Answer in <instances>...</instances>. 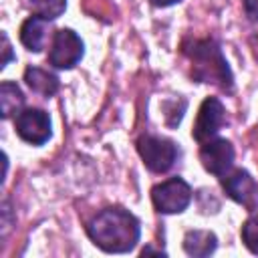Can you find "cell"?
I'll list each match as a JSON object with an SVG mask.
<instances>
[{
	"label": "cell",
	"instance_id": "obj_1",
	"mask_svg": "<svg viewBox=\"0 0 258 258\" xmlns=\"http://www.w3.org/2000/svg\"><path fill=\"white\" fill-rule=\"evenodd\" d=\"M87 234L95 246L109 254L131 252L141 236L139 220L123 208H107L99 212L87 226Z\"/></svg>",
	"mask_w": 258,
	"mask_h": 258
},
{
	"label": "cell",
	"instance_id": "obj_2",
	"mask_svg": "<svg viewBox=\"0 0 258 258\" xmlns=\"http://www.w3.org/2000/svg\"><path fill=\"white\" fill-rule=\"evenodd\" d=\"M183 54L191 62L194 81L212 83L224 91H232L234 77H232L226 56L222 54V48L216 40H212V38L191 40L189 44H183Z\"/></svg>",
	"mask_w": 258,
	"mask_h": 258
},
{
	"label": "cell",
	"instance_id": "obj_3",
	"mask_svg": "<svg viewBox=\"0 0 258 258\" xmlns=\"http://www.w3.org/2000/svg\"><path fill=\"white\" fill-rule=\"evenodd\" d=\"M137 151L153 173L171 169L177 159V145L159 135H141L137 139Z\"/></svg>",
	"mask_w": 258,
	"mask_h": 258
},
{
	"label": "cell",
	"instance_id": "obj_4",
	"mask_svg": "<svg viewBox=\"0 0 258 258\" xmlns=\"http://www.w3.org/2000/svg\"><path fill=\"white\" fill-rule=\"evenodd\" d=\"M151 202L159 214H179L191 202V187L181 177H169L151 189Z\"/></svg>",
	"mask_w": 258,
	"mask_h": 258
},
{
	"label": "cell",
	"instance_id": "obj_5",
	"mask_svg": "<svg viewBox=\"0 0 258 258\" xmlns=\"http://www.w3.org/2000/svg\"><path fill=\"white\" fill-rule=\"evenodd\" d=\"M83 58V40L71 28H60L52 36L48 62L54 69H73Z\"/></svg>",
	"mask_w": 258,
	"mask_h": 258
},
{
	"label": "cell",
	"instance_id": "obj_6",
	"mask_svg": "<svg viewBox=\"0 0 258 258\" xmlns=\"http://www.w3.org/2000/svg\"><path fill=\"white\" fill-rule=\"evenodd\" d=\"M14 127H16V133L20 135V139H24L30 145H42L52 135L50 117L42 109H24V111H20L16 115Z\"/></svg>",
	"mask_w": 258,
	"mask_h": 258
},
{
	"label": "cell",
	"instance_id": "obj_7",
	"mask_svg": "<svg viewBox=\"0 0 258 258\" xmlns=\"http://www.w3.org/2000/svg\"><path fill=\"white\" fill-rule=\"evenodd\" d=\"M226 123V111H224V105L220 99L216 97H208L200 111H198V117H196V125H194V131H191V137L200 143L204 141H210L216 137V133L224 127Z\"/></svg>",
	"mask_w": 258,
	"mask_h": 258
},
{
	"label": "cell",
	"instance_id": "obj_8",
	"mask_svg": "<svg viewBox=\"0 0 258 258\" xmlns=\"http://www.w3.org/2000/svg\"><path fill=\"white\" fill-rule=\"evenodd\" d=\"M222 187L226 194L240 206L256 210L258 206V183L246 169H234L232 173L222 175Z\"/></svg>",
	"mask_w": 258,
	"mask_h": 258
},
{
	"label": "cell",
	"instance_id": "obj_9",
	"mask_svg": "<svg viewBox=\"0 0 258 258\" xmlns=\"http://www.w3.org/2000/svg\"><path fill=\"white\" fill-rule=\"evenodd\" d=\"M200 161L206 171L224 175L234 165V147L228 139H210L200 147Z\"/></svg>",
	"mask_w": 258,
	"mask_h": 258
},
{
	"label": "cell",
	"instance_id": "obj_10",
	"mask_svg": "<svg viewBox=\"0 0 258 258\" xmlns=\"http://www.w3.org/2000/svg\"><path fill=\"white\" fill-rule=\"evenodd\" d=\"M46 22L44 18L32 14L30 18H26L20 26V42L32 50V52H40L44 48V42H46Z\"/></svg>",
	"mask_w": 258,
	"mask_h": 258
},
{
	"label": "cell",
	"instance_id": "obj_11",
	"mask_svg": "<svg viewBox=\"0 0 258 258\" xmlns=\"http://www.w3.org/2000/svg\"><path fill=\"white\" fill-rule=\"evenodd\" d=\"M24 81L26 85L30 87V91L42 95V97H52L56 91H58V77L44 71V69H38V67H28L24 71Z\"/></svg>",
	"mask_w": 258,
	"mask_h": 258
},
{
	"label": "cell",
	"instance_id": "obj_12",
	"mask_svg": "<svg viewBox=\"0 0 258 258\" xmlns=\"http://www.w3.org/2000/svg\"><path fill=\"white\" fill-rule=\"evenodd\" d=\"M216 246H218V238L208 230H189L183 238V250L189 256H198V258L210 256L216 250Z\"/></svg>",
	"mask_w": 258,
	"mask_h": 258
},
{
	"label": "cell",
	"instance_id": "obj_13",
	"mask_svg": "<svg viewBox=\"0 0 258 258\" xmlns=\"http://www.w3.org/2000/svg\"><path fill=\"white\" fill-rule=\"evenodd\" d=\"M22 105H24V95L18 89V85L12 83V81H4L0 85V111H2V117L8 119L14 113L18 115Z\"/></svg>",
	"mask_w": 258,
	"mask_h": 258
},
{
	"label": "cell",
	"instance_id": "obj_14",
	"mask_svg": "<svg viewBox=\"0 0 258 258\" xmlns=\"http://www.w3.org/2000/svg\"><path fill=\"white\" fill-rule=\"evenodd\" d=\"M30 6L36 16H40L44 20H54L64 12L67 0H32Z\"/></svg>",
	"mask_w": 258,
	"mask_h": 258
},
{
	"label": "cell",
	"instance_id": "obj_15",
	"mask_svg": "<svg viewBox=\"0 0 258 258\" xmlns=\"http://www.w3.org/2000/svg\"><path fill=\"white\" fill-rule=\"evenodd\" d=\"M242 240L252 254H258V214L250 216L242 226Z\"/></svg>",
	"mask_w": 258,
	"mask_h": 258
},
{
	"label": "cell",
	"instance_id": "obj_16",
	"mask_svg": "<svg viewBox=\"0 0 258 258\" xmlns=\"http://www.w3.org/2000/svg\"><path fill=\"white\" fill-rule=\"evenodd\" d=\"M244 10L248 20L258 28V0H244Z\"/></svg>",
	"mask_w": 258,
	"mask_h": 258
},
{
	"label": "cell",
	"instance_id": "obj_17",
	"mask_svg": "<svg viewBox=\"0 0 258 258\" xmlns=\"http://www.w3.org/2000/svg\"><path fill=\"white\" fill-rule=\"evenodd\" d=\"M2 52H4V58H2V62H0V67L4 69L14 56H12V46H10V42H8V36L6 34H2Z\"/></svg>",
	"mask_w": 258,
	"mask_h": 258
},
{
	"label": "cell",
	"instance_id": "obj_18",
	"mask_svg": "<svg viewBox=\"0 0 258 258\" xmlns=\"http://www.w3.org/2000/svg\"><path fill=\"white\" fill-rule=\"evenodd\" d=\"M153 6H161V8H165V6H171V4H177V2H181V0H149Z\"/></svg>",
	"mask_w": 258,
	"mask_h": 258
}]
</instances>
